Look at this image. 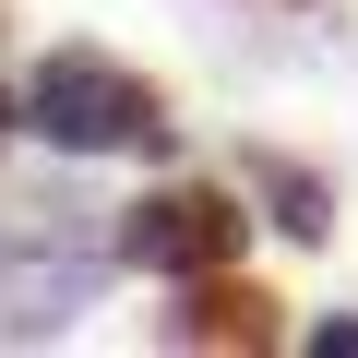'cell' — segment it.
I'll return each instance as SVG.
<instances>
[{"instance_id": "cell-3", "label": "cell", "mask_w": 358, "mask_h": 358, "mask_svg": "<svg viewBox=\"0 0 358 358\" xmlns=\"http://www.w3.org/2000/svg\"><path fill=\"white\" fill-rule=\"evenodd\" d=\"M227 334H239V346L263 334V299H251V287H239V299H227V287H203L192 310L167 322V346H227Z\"/></svg>"}, {"instance_id": "cell-4", "label": "cell", "mask_w": 358, "mask_h": 358, "mask_svg": "<svg viewBox=\"0 0 358 358\" xmlns=\"http://www.w3.org/2000/svg\"><path fill=\"white\" fill-rule=\"evenodd\" d=\"M251 179L275 192V227H287V239H322V227H334V215H322V179H310V167H275V155H251Z\"/></svg>"}, {"instance_id": "cell-5", "label": "cell", "mask_w": 358, "mask_h": 358, "mask_svg": "<svg viewBox=\"0 0 358 358\" xmlns=\"http://www.w3.org/2000/svg\"><path fill=\"white\" fill-rule=\"evenodd\" d=\"M310 346L322 358H358V322H310Z\"/></svg>"}, {"instance_id": "cell-2", "label": "cell", "mask_w": 358, "mask_h": 358, "mask_svg": "<svg viewBox=\"0 0 358 358\" xmlns=\"http://www.w3.org/2000/svg\"><path fill=\"white\" fill-rule=\"evenodd\" d=\"M120 251L143 275H215V263H239V203L227 192H155L120 215Z\"/></svg>"}, {"instance_id": "cell-1", "label": "cell", "mask_w": 358, "mask_h": 358, "mask_svg": "<svg viewBox=\"0 0 358 358\" xmlns=\"http://www.w3.org/2000/svg\"><path fill=\"white\" fill-rule=\"evenodd\" d=\"M24 131H48L60 155H120V143H167V120H155V84L143 72H120L108 48H48L36 60V84H24Z\"/></svg>"}]
</instances>
